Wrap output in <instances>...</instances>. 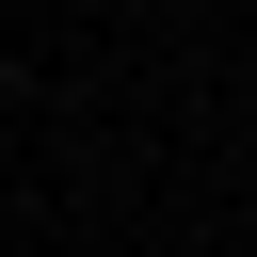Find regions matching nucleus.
Returning <instances> with one entry per match:
<instances>
[]
</instances>
